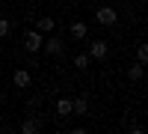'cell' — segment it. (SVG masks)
Returning <instances> with one entry per match:
<instances>
[{"label": "cell", "mask_w": 148, "mask_h": 134, "mask_svg": "<svg viewBox=\"0 0 148 134\" xmlns=\"http://www.w3.org/2000/svg\"><path fill=\"white\" fill-rule=\"evenodd\" d=\"M86 33H89V27H86L83 21H74L71 24V36H74V39H86Z\"/></svg>", "instance_id": "52a82bcc"}, {"label": "cell", "mask_w": 148, "mask_h": 134, "mask_svg": "<svg viewBox=\"0 0 148 134\" xmlns=\"http://www.w3.org/2000/svg\"><path fill=\"white\" fill-rule=\"evenodd\" d=\"M86 110H89V101H86V99H74L71 101V113H80L83 116Z\"/></svg>", "instance_id": "ba28073f"}, {"label": "cell", "mask_w": 148, "mask_h": 134, "mask_svg": "<svg viewBox=\"0 0 148 134\" xmlns=\"http://www.w3.org/2000/svg\"><path fill=\"white\" fill-rule=\"evenodd\" d=\"M74 66H77L80 72H86V69H89V57H86V54H77V57H74Z\"/></svg>", "instance_id": "30bf717a"}, {"label": "cell", "mask_w": 148, "mask_h": 134, "mask_svg": "<svg viewBox=\"0 0 148 134\" xmlns=\"http://www.w3.org/2000/svg\"><path fill=\"white\" fill-rule=\"evenodd\" d=\"M95 21L98 24H104V27H113V24L119 21V15H116V9H110V6H101L95 12Z\"/></svg>", "instance_id": "6da1fadb"}, {"label": "cell", "mask_w": 148, "mask_h": 134, "mask_svg": "<svg viewBox=\"0 0 148 134\" xmlns=\"http://www.w3.org/2000/svg\"><path fill=\"white\" fill-rule=\"evenodd\" d=\"M56 113H59V116H71V101H68V99H59V101H56Z\"/></svg>", "instance_id": "9c48e42d"}, {"label": "cell", "mask_w": 148, "mask_h": 134, "mask_svg": "<svg viewBox=\"0 0 148 134\" xmlns=\"http://www.w3.org/2000/svg\"><path fill=\"white\" fill-rule=\"evenodd\" d=\"M127 78H130V81H139V78H142V63H139V66H130Z\"/></svg>", "instance_id": "8fae6325"}, {"label": "cell", "mask_w": 148, "mask_h": 134, "mask_svg": "<svg viewBox=\"0 0 148 134\" xmlns=\"http://www.w3.org/2000/svg\"><path fill=\"white\" fill-rule=\"evenodd\" d=\"M42 45H45V51H47V54H53V57L62 54V42H59V39H45Z\"/></svg>", "instance_id": "5b68a950"}, {"label": "cell", "mask_w": 148, "mask_h": 134, "mask_svg": "<svg viewBox=\"0 0 148 134\" xmlns=\"http://www.w3.org/2000/svg\"><path fill=\"white\" fill-rule=\"evenodd\" d=\"M39 30H53V18H39Z\"/></svg>", "instance_id": "7c38bea8"}, {"label": "cell", "mask_w": 148, "mask_h": 134, "mask_svg": "<svg viewBox=\"0 0 148 134\" xmlns=\"http://www.w3.org/2000/svg\"><path fill=\"white\" fill-rule=\"evenodd\" d=\"M39 128H42V122H39V119H33V116H30V119H24V122H21V131H24V134H36Z\"/></svg>", "instance_id": "8992f818"}, {"label": "cell", "mask_w": 148, "mask_h": 134, "mask_svg": "<svg viewBox=\"0 0 148 134\" xmlns=\"http://www.w3.org/2000/svg\"><path fill=\"white\" fill-rule=\"evenodd\" d=\"M42 42H45V39H42V33H39V30H30L27 36H24V48H27L30 54H36V51H39V48H42Z\"/></svg>", "instance_id": "7a4b0ae2"}, {"label": "cell", "mask_w": 148, "mask_h": 134, "mask_svg": "<svg viewBox=\"0 0 148 134\" xmlns=\"http://www.w3.org/2000/svg\"><path fill=\"white\" fill-rule=\"evenodd\" d=\"M9 30H12V24H9L6 18H0V39H3V36H9Z\"/></svg>", "instance_id": "4fadbf2b"}, {"label": "cell", "mask_w": 148, "mask_h": 134, "mask_svg": "<svg viewBox=\"0 0 148 134\" xmlns=\"http://www.w3.org/2000/svg\"><path fill=\"white\" fill-rule=\"evenodd\" d=\"M136 54H139V63L145 66V63H148V45H139V51H136Z\"/></svg>", "instance_id": "5bb4252c"}, {"label": "cell", "mask_w": 148, "mask_h": 134, "mask_svg": "<svg viewBox=\"0 0 148 134\" xmlns=\"http://www.w3.org/2000/svg\"><path fill=\"white\" fill-rule=\"evenodd\" d=\"M12 81H15V87H21V90H27L33 78H30V72H27V69H18L15 75H12Z\"/></svg>", "instance_id": "3957f363"}, {"label": "cell", "mask_w": 148, "mask_h": 134, "mask_svg": "<svg viewBox=\"0 0 148 134\" xmlns=\"http://www.w3.org/2000/svg\"><path fill=\"white\" fill-rule=\"evenodd\" d=\"M0 99H3V95H0Z\"/></svg>", "instance_id": "9a60e30c"}, {"label": "cell", "mask_w": 148, "mask_h": 134, "mask_svg": "<svg viewBox=\"0 0 148 134\" xmlns=\"http://www.w3.org/2000/svg\"><path fill=\"white\" fill-rule=\"evenodd\" d=\"M107 51H110V48H107V42H101V39H98V42H92V57L95 60H107Z\"/></svg>", "instance_id": "277c9868"}]
</instances>
